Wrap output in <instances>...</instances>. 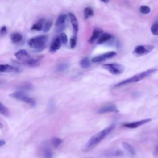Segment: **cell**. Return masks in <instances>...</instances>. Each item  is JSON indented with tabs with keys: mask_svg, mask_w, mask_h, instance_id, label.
I'll return each instance as SVG.
<instances>
[{
	"mask_svg": "<svg viewBox=\"0 0 158 158\" xmlns=\"http://www.w3.org/2000/svg\"><path fill=\"white\" fill-rule=\"evenodd\" d=\"M102 2H103L104 3H108L109 0H101Z\"/></svg>",
	"mask_w": 158,
	"mask_h": 158,
	"instance_id": "34",
	"label": "cell"
},
{
	"mask_svg": "<svg viewBox=\"0 0 158 158\" xmlns=\"http://www.w3.org/2000/svg\"><path fill=\"white\" fill-rule=\"evenodd\" d=\"M77 45V36L75 35H74L70 40V48L73 49L75 48Z\"/></svg>",
	"mask_w": 158,
	"mask_h": 158,
	"instance_id": "29",
	"label": "cell"
},
{
	"mask_svg": "<svg viewBox=\"0 0 158 158\" xmlns=\"http://www.w3.org/2000/svg\"><path fill=\"white\" fill-rule=\"evenodd\" d=\"M139 11L144 14H149L151 12V9L146 6H141L139 7Z\"/></svg>",
	"mask_w": 158,
	"mask_h": 158,
	"instance_id": "27",
	"label": "cell"
},
{
	"mask_svg": "<svg viewBox=\"0 0 158 158\" xmlns=\"http://www.w3.org/2000/svg\"><path fill=\"white\" fill-rule=\"evenodd\" d=\"M3 127V125L1 123V122H0V128H2Z\"/></svg>",
	"mask_w": 158,
	"mask_h": 158,
	"instance_id": "35",
	"label": "cell"
},
{
	"mask_svg": "<svg viewBox=\"0 0 158 158\" xmlns=\"http://www.w3.org/2000/svg\"><path fill=\"white\" fill-rule=\"evenodd\" d=\"M47 40V35L37 36L30 39L28 41L27 44L30 48L36 49L38 51H40L44 48Z\"/></svg>",
	"mask_w": 158,
	"mask_h": 158,
	"instance_id": "4",
	"label": "cell"
},
{
	"mask_svg": "<svg viewBox=\"0 0 158 158\" xmlns=\"http://www.w3.org/2000/svg\"><path fill=\"white\" fill-rule=\"evenodd\" d=\"M103 33V30L101 28H95L92 33L91 36L88 40V43L89 44L93 43L96 40L99 38V37L101 36V35Z\"/></svg>",
	"mask_w": 158,
	"mask_h": 158,
	"instance_id": "13",
	"label": "cell"
},
{
	"mask_svg": "<svg viewBox=\"0 0 158 158\" xmlns=\"http://www.w3.org/2000/svg\"><path fill=\"white\" fill-rule=\"evenodd\" d=\"M68 15H69V17L70 18L71 24L72 25V28H73V30L74 35H76L77 32H78V28H79L78 20H77L75 15L73 14L70 12V13H69Z\"/></svg>",
	"mask_w": 158,
	"mask_h": 158,
	"instance_id": "12",
	"label": "cell"
},
{
	"mask_svg": "<svg viewBox=\"0 0 158 158\" xmlns=\"http://www.w3.org/2000/svg\"><path fill=\"white\" fill-rule=\"evenodd\" d=\"M112 39V35L109 33H102L99 37L97 43L102 44L106 41H108Z\"/></svg>",
	"mask_w": 158,
	"mask_h": 158,
	"instance_id": "15",
	"label": "cell"
},
{
	"mask_svg": "<svg viewBox=\"0 0 158 158\" xmlns=\"http://www.w3.org/2000/svg\"><path fill=\"white\" fill-rule=\"evenodd\" d=\"M68 67H69V64L67 63H62L57 66V70L58 72H62L65 69H67Z\"/></svg>",
	"mask_w": 158,
	"mask_h": 158,
	"instance_id": "26",
	"label": "cell"
},
{
	"mask_svg": "<svg viewBox=\"0 0 158 158\" xmlns=\"http://www.w3.org/2000/svg\"><path fill=\"white\" fill-rule=\"evenodd\" d=\"M115 125L112 124L104 129L102 130L99 132L97 133L94 135H93L90 139L88 140L87 143L85 145V150L89 151L93 148H94L96 146H98L114 128Z\"/></svg>",
	"mask_w": 158,
	"mask_h": 158,
	"instance_id": "1",
	"label": "cell"
},
{
	"mask_svg": "<svg viewBox=\"0 0 158 158\" xmlns=\"http://www.w3.org/2000/svg\"><path fill=\"white\" fill-rule=\"evenodd\" d=\"M154 46L152 45H138L133 51V54L136 56L146 55L152 51Z\"/></svg>",
	"mask_w": 158,
	"mask_h": 158,
	"instance_id": "7",
	"label": "cell"
},
{
	"mask_svg": "<svg viewBox=\"0 0 158 158\" xmlns=\"http://www.w3.org/2000/svg\"><path fill=\"white\" fill-rule=\"evenodd\" d=\"M15 56L22 64L31 67H35L39 65V62L42 57L36 58L31 57L27 51L25 49H20L15 53Z\"/></svg>",
	"mask_w": 158,
	"mask_h": 158,
	"instance_id": "3",
	"label": "cell"
},
{
	"mask_svg": "<svg viewBox=\"0 0 158 158\" xmlns=\"http://www.w3.org/2000/svg\"><path fill=\"white\" fill-rule=\"evenodd\" d=\"M151 121V118H146L143 119L138 121H135L133 122H129V123H125L123 125V127L128 128H138L145 123H147Z\"/></svg>",
	"mask_w": 158,
	"mask_h": 158,
	"instance_id": "9",
	"label": "cell"
},
{
	"mask_svg": "<svg viewBox=\"0 0 158 158\" xmlns=\"http://www.w3.org/2000/svg\"><path fill=\"white\" fill-rule=\"evenodd\" d=\"M6 144V142L4 140H0V146H4Z\"/></svg>",
	"mask_w": 158,
	"mask_h": 158,
	"instance_id": "33",
	"label": "cell"
},
{
	"mask_svg": "<svg viewBox=\"0 0 158 158\" xmlns=\"http://www.w3.org/2000/svg\"><path fill=\"white\" fill-rule=\"evenodd\" d=\"M151 33L154 35H158V23H154V24L152 25L151 27Z\"/></svg>",
	"mask_w": 158,
	"mask_h": 158,
	"instance_id": "25",
	"label": "cell"
},
{
	"mask_svg": "<svg viewBox=\"0 0 158 158\" xmlns=\"http://www.w3.org/2000/svg\"><path fill=\"white\" fill-rule=\"evenodd\" d=\"M83 15L85 19H88L94 15V12L91 7H86L85 8L83 11Z\"/></svg>",
	"mask_w": 158,
	"mask_h": 158,
	"instance_id": "20",
	"label": "cell"
},
{
	"mask_svg": "<svg viewBox=\"0 0 158 158\" xmlns=\"http://www.w3.org/2000/svg\"><path fill=\"white\" fill-rule=\"evenodd\" d=\"M117 55L116 52L115 51H109L107 52H105L102 54L99 55L98 56L94 57L93 58L91 59V62L93 63H98V62H103L108 59H110L114 57Z\"/></svg>",
	"mask_w": 158,
	"mask_h": 158,
	"instance_id": "8",
	"label": "cell"
},
{
	"mask_svg": "<svg viewBox=\"0 0 158 158\" xmlns=\"http://www.w3.org/2000/svg\"><path fill=\"white\" fill-rule=\"evenodd\" d=\"M0 114L6 117L8 116L9 114V110L7 109V107H5L1 102H0Z\"/></svg>",
	"mask_w": 158,
	"mask_h": 158,
	"instance_id": "22",
	"label": "cell"
},
{
	"mask_svg": "<svg viewBox=\"0 0 158 158\" xmlns=\"http://www.w3.org/2000/svg\"><path fill=\"white\" fill-rule=\"evenodd\" d=\"M53 154L52 151L49 149H45L43 151V157L44 158H52Z\"/></svg>",
	"mask_w": 158,
	"mask_h": 158,
	"instance_id": "24",
	"label": "cell"
},
{
	"mask_svg": "<svg viewBox=\"0 0 158 158\" xmlns=\"http://www.w3.org/2000/svg\"><path fill=\"white\" fill-rule=\"evenodd\" d=\"M104 69L108 70L110 73L117 75L122 73L125 70V67L118 63L106 64L102 66Z\"/></svg>",
	"mask_w": 158,
	"mask_h": 158,
	"instance_id": "5",
	"label": "cell"
},
{
	"mask_svg": "<svg viewBox=\"0 0 158 158\" xmlns=\"http://www.w3.org/2000/svg\"><path fill=\"white\" fill-rule=\"evenodd\" d=\"M91 60H89V59L87 57H85L84 58H83L80 62V66L83 68V69H87L88 67H90L91 65Z\"/></svg>",
	"mask_w": 158,
	"mask_h": 158,
	"instance_id": "21",
	"label": "cell"
},
{
	"mask_svg": "<svg viewBox=\"0 0 158 158\" xmlns=\"http://www.w3.org/2000/svg\"><path fill=\"white\" fill-rule=\"evenodd\" d=\"M10 96L17 99L19 101H22L24 102H26L30 105L31 106H35V101L33 98L28 96L25 94H24L23 92L22 91H16L10 94Z\"/></svg>",
	"mask_w": 158,
	"mask_h": 158,
	"instance_id": "6",
	"label": "cell"
},
{
	"mask_svg": "<svg viewBox=\"0 0 158 158\" xmlns=\"http://www.w3.org/2000/svg\"><path fill=\"white\" fill-rule=\"evenodd\" d=\"M154 155L155 156H157L158 155V146H157L155 148V151H154Z\"/></svg>",
	"mask_w": 158,
	"mask_h": 158,
	"instance_id": "32",
	"label": "cell"
},
{
	"mask_svg": "<svg viewBox=\"0 0 158 158\" xmlns=\"http://www.w3.org/2000/svg\"><path fill=\"white\" fill-rule=\"evenodd\" d=\"M59 38H60V40L61 41L62 43L65 44L67 43V41H68V38H67V36L65 33H62L60 35V36H59Z\"/></svg>",
	"mask_w": 158,
	"mask_h": 158,
	"instance_id": "30",
	"label": "cell"
},
{
	"mask_svg": "<svg viewBox=\"0 0 158 158\" xmlns=\"http://www.w3.org/2000/svg\"><path fill=\"white\" fill-rule=\"evenodd\" d=\"M67 19V15L65 14H62L60 15H59V16L58 17V18L56 20V27H60L62 25H63L66 20Z\"/></svg>",
	"mask_w": 158,
	"mask_h": 158,
	"instance_id": "18",
	"label": "cell"
},
{
	"mask_svg": "<svg viewBox=\"0 0 158 158\" xmlns=\"http://www.w3.org/2000/svg\"><path fill=\"white\" fill-rule=\"evenodd\" d=\"M6 33H7V27L5 25H4L0 29V34L2 35H4Z\"/></svg>",
	"mask_w": 158,
	"mask_h": 158,
	"instance_id": "31",
	"label": "cell"
},
{
	"mask_svg": "<svg viewBox=\"0 0 158 158\" xmlns=\"http://www.w3.org/2000/svg\"><path fill=\"white\" fill-rule=\"evenodd\" d=\"M118 112V110L117 109V107L113 104L104 106L101 107L98 110V113L99 114H103L110 113V112Z\"/></svg>",
	"mask_w": 158,
	"mask_h": 158,
	"instance_id": "10",
	"label": "cell"
},
{
	"mask_svg": "<svg viewBox=\"0 0 158 158\" xmlns=\"http://www.w3.org/2000/svg\"><path fill=\"white\" fill-rule=\"evenodd\" d=\"M52 21H47L44 23V26L43 27V31L44 32H48L51 27H52Z\"/></svg>",
	"mask_w": 158,
	"mask_h": 158,
	"instance_id": "23",
	"label": "cell"
},
{
	"mask_svg": "<svg viewBox=\"0 0 158 158\" xmlns=\"http://www.w3.org/2000/svg\"><path fill=\"white\" fill-rule=\"evenodd\" d=\"M19 72V69L9 64H0V73Z\"/></svg>",
	"mask_w": 158,
	"mask_h": 158,
	"instance_id": "11",
	"label": "cell"
},
{
	"mask_svg": "<svg viewBox=\"0 0 158 158\" xmlns=\"http://www.w3.org/2000/svg\"><path fill=\"white\" fill-rule=\"evenodd\" d=\"M10 40L14 44L19 43L22 40V36L19 33H13L10 35Z\"/></svg>",
	"mask_w": 158,
	"mask_h": 158,
	"instance_id": "17",
	"label": "cell"
},
{
	"mask_svg": "<svg viewBox=\"0 0 158 158\" xmlns=\"http://www.w3.org/2000/svg\"><path fill=\"white\" fill-rule=\"evenodd\" d=\"M44 23V20L43 19H40V21H38L37 23H36L32 25V27H31V30L40 31L41 30L43 29Z\"/></svg>",
	"mask_w": 158,
	"mask_h": 158,
	"instance_id": "19",
	"label": "cell"
},
{
	"mask_svg": "<svg viewBox=\"0 0 158 158\" xmlns=\"http://www.w3.org/2000/svg\"><path fill=\"white\" fill-rule=\"evenodd\" d=\"M61 41L60 40L59 37H56L51 43V46H50V51L52 52H56V51H57L58 49H59V48L61 46Z\"/></svg>",
	"mask_w": 158,
	"mask_h": 158,
	"instance_id": "14",
	"label": "cell"
},
{
	"mask_svg": "<svg viewBox=\"0 0 158 158\" xmlns=\"http://www.w3.org/2000/svg\"><path fill=\"white\" fill-rule=\"evenodd\" d=\"M62 139L59 138H54L52 139V144L56 148L58 147L62 143Z\"/></svg>",
	"mask_w": 158,
	"mask_h": 158,
	"instance_id": "28",
	"label": "cell"
},
{
	"mask_svg": "<svg viewBox=\"0 0 158 158\" xmlns=\"http://www.w3.org/2000/svg\"><path fill=\"white\" fill-rule=\"evenodd\" d=\"M122 146L124 148V149L130 155V156H135V151L134 148L131 146L129 143L127 142H122Z\"/></svg>",
	"mask_w": 158,
	"mask_h": 158,
	"instance_id": "16",
	"label": "cell"
},
{
	"mask_svg": "<svg viewBox=\"0 0 158 158\" xmlns=\"http://www.w3.org/2000/svg\"><path fill=\"white\" fill-rule=\"evenodd\" d=\"M158 71V68H151L149 69H148L145 71H143L141 73H137L130 78H128L125 80H123L120 82H118V83L115 84L114 86V88H118V87H121L130 83H136L138 82L139 81H141L148 77H149V76L153 75L154 73H156Z\"/></svg>",
	"mask_w": 158,
	"mask_h": 158,
	"instance_id": "2",
	"label": "cell"
}]
</instances>
